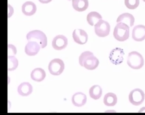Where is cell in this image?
Listing matches in <instances>:
<instances>
[{"label":"cell","instance_id":"6da1fadb","mask_svg":"<svg viewBox=\"0 0 145 115\" xmlns=\"http://www.w3.org/2000/svg\"><path fill=\"white\" fill-rule=\"evenodd\" d=\"M99 61L94 56L93 53L87 51L82 53L79 57V63L88 70H93L95 69L99 66Z\"/></svg>","mask_w":145,"mask_h":115},{"label":"cell","instance_id":"7a4b0ae2","mask_svg":"<svg viewBox=\"0 0 145 115\" xmlns=\"http://www.w3.org/2000/svg\"><path fill=\"white\" fill-rule=\"evenodd\" d=\"M130 27L123 23H118L115 27L113 35L115 39L120 42H123L129 39Z\"/></svg>","mask_w":145,"mask_h":115},{"label":"cell","instance_id":"3957f363","mask_svg":"<svg viewBox=\"0 0 145 115\" xmlns=\"http://www.w3.org/2000/svg\"><path fill=\"white\" fill-rule=\"evenodd\" d=\"M144 59L142 55L137 51L129 53L127 57V63L132 69H138L143 66Z\"/></svg>","mask_w":145,"mask_h":115},{"label":"cell","instance_id":"277c9868","mask_svg":"<svg viewBox=\"0 0 145 115\" xmlns=\"http://www.w3.org/2000/svg\"><path fill=\"white\" fill-rule=\"evenodd\" d=\"M27 41L37 42L42 48L47 45V38L44 32L39 30H34L29 32L26 35Z\"/></svg>","mask_w":145,"mask_h":115},{"label":"cell","instance_id":"5b68a950","mask_svg":"<svg viewBox=\"0 0 145 115\" xmlns=\"http://www.w3.org/2000/svg\"><path fill=\"white\" fill-rule=\"evenodd\" d=\"M145 97L143 91L139 88H136L130 92L129 95V100L133 105L138 106L143 103Z\"/></svg>","mask_w":145,"mask_h":115},{"label":"cell","instance_id":"8992f818","mask_svg":"<svg viewBox=\"0 0 145 115\" xmlns=\"http://www.w3.org/2000/svg\"><path fill=\"white\" fill-rule=\"evenodd\" d=\"M94 26L95 32L98 37H104L109 35L110 25L107 21L102 20H99Z\"/></svg>","mask_w":145,"mask_h":115},{"label":"cell","instance_id":"52a82bcc","mask_svg":"<svg viewBox=\"0 0 145 115\" xmlns=\"http://www.w3.org/2000/svg\"><path fill=\"white\" fill-rule=\"evenodd\" d=\"M65 68V64L61 59H54L49 63L48 69L50 73L54 75H59L62 73Z\"/></svg>","mask_w":145,"mask_h":115},{"label":"cell","instance_id":"ba28073f","mask_svg":"<svg viewBox=\"0 0 145 115\" xmlns=\"http://www.w3.org/2000/svg\"><path fill=\"white\" fill-rule=\"evenodd\" d=\"M124 54L123 49L120 48H116L110 52L109 59L113 64L117 65L123 63Z\"/></svg>","mask_w":145,"mask_h":115},{"label":"cell","instance_id":"9c48e42d","mask_svg":"<svg viewBox=\"0 0 145 115\" xmlns=\"http://www.w3.org/2000/svg\"><path fill=\"white\" fill-rule=\"evenodd\" d=\"M72 37L74 41L80 45L86 44L88 40L87 32L81 29H75L73 32Z\"/></svg>","mask_w":145,"mask_h":115},{"label":"cell","instance_id":"30bf717a","mask_svg":"<svg viewBox=\"0 0 145 115\" xmlns=\"http://www.w3.org/2000/svg\"><path fill=\"white\" fill-rule=\"evenodd\" d=\"M67 38L63 35H58L54 38L52 41L53 48L56 50H61L67 46Z\"/></svg>","mask_w":145,"mask_h":115},{"label":"cell","instance_id":"8fae6325","mask_svg":"<svg viewBox=\"0 0 145 115\" xmlns=\"http://www.w3.org/2000/svg\"><path fill=\"white\" fill-rule=\"evenodd\" d=\"M132 36L135 41L141 42L145 39V26L140 25L135 26L133 30Z\"/></svg>","mask_w":145,"mask_h":115},{"label":"cell","instance_id":"7c38bea8","mask_svg":"<svg viewBox=\"0 0 145 115\" xmlns=\"http://www.w3.org/2000/svg\"><path fill=\"white\" fill-rule=\"evenodd\" d=\"M41 48L40 45L37 42H29L25 47V51L26 54L29 56H35L39 52Z\"/></svg>","mask_w":145,"mask_h":115},{"label":"cell","instance_id":"4fadbf2b","mask_svg":"<svg viewBox=\"0 0 145 115\" xmlns=\"http://www.w3.org/2000/svg\"><path fill=\"white\" fill-rule=\"evenodd\" d=\"M87 101L86 95L81 92H78L73 95L72 101L73 105L77 107H81L86 104Z\"/></svg>","mask_w":145,"mask_h":115},{"label":"cell","instance_id":"5bb4252c","mask_svg":"<svg viewBox=\"0 0 145 115\" xmlns=\"http://www.w3.org/2000/svg\"><path fill=\"white\" fill-rule=\"evenodd\" d=\"M37 7L33 2L27 1L22 6V12L26 16H31L34 15L37 11Z\"/></svg>","mask_w":145,"mask_h":115},{"label":"cell","instance_id":"9a60e30c","mask_svg":"<svg viewBox=\"0 0 145 115\" xmlns=\"http://www.w3.org/2000/svg\"><path fill=\"white\" fill-rule=\"evenodd\" d=\"M135 18L132 14L128 13H125L121 14L118 17L117 22H122L125 24L129 26L132 27L134 25Z\"/></svg>","mask_w":145,"mask_h":115},{"label":"cell","instance_id":"2e32d148","mask_svg":"<svg viewBox=\"0 0 145 115\" xmlns=\"http://www.w3.org/2000/svg\"><path fill=\"white\" fill-rule=\"evenodd\" d=\"M33 91L32 85L28 82H24L19 86L18 91L20 95L27 96L30 95Z\"/></svg>","mask_w":145,"mask_h":115},{"label":"cell","instance_id":"e0dca14e","mask_svg":"<svg viewBox=\"0 0 145 115\" xmlns=\"http://www.w3.org/2000/svg\"><path fill=\"white\" fill-rule=\"evenodd\" d=\"M31 78L33 81L41 82L45 79L46 73L44 69L41 68H37L32 71L31 73Z\"/></svg>","mask_w":145,"mask_h":115},{"label":"cell","instance_id":"ac0fdd59","mask_svg":"<svg viewBox=\"0 0 145 115\" xmlns=\"http://www.w3.org/2000/svg\"><path fill=\"white\" fill-rule=\"evenodd\" d=\"M72 5L75 10L79 12H83L88 8V0H72Z\"/></svg>","mask_w":145,"mask_h":115},{"label":"cell","instance_id":"d6986e66","mask_svg":"<svg viewBox=\"0 0 145 115\" xmlns=\"http://www.w3.org/2000/svg\"><path fill=\"white\" fill-rule=\"evenodd\" d=\"M117 96L114 93H109L104 96V103L106 106H114L117 104Z\"/></svg>","mask_w":145,"mask_h":115},{"label":"cell","instance_id":"ffe728a7","mask_svg":"<svg viewBox=\"0 0 145 115\" xmlns=\"http://www.w3.org/2000/svg\"><path fill=\"white\" fill-rule=\"evenodd\" d=\"M102 19V16L99 13L96 12H91L89 13L87 16V21L89 24L93 26L95 25L99 20Z\"/></svg>","mask_w":145,"mask_h":115},{"label":"cell","instance_id":"44dd1931","mask_svg":"<svg viewBox=\"0 0 145 115\" xmlns=\"http://www.w3.org/2000/svg\"><path fill=\"white\" fill-rule=\"evenodd\" d=\"M102 94V89L99 85H94L92 86L89 90L90 96L95 100L100 99Z\"/></svg>","mask_w":145,"mask_h":115},{"label":"cell","instance_id":"7402d4cb","mask_svg":"<svg viewBox=\"0 0 145 115\" xmlns=\"http://www.w3.org/2000/svg\"><path fill=\"white\" fill-rule=\"evenodd\" d=\"M8 68L9 71L16 69L18 65V61L14 56H8Z\"/></svg>","mask_w":145,"mask_h":115},{"label":"cell","instance_id":"603a6c76","mask_svg":"<svg viewBox=\"0 0 145 115\" xmlns=\"http://www.w3.org/2000/svg\"><path fill=\"white\" fill-rule=\"evenodd\" d=\"M126 7L130 9H136L140 4V0H125Z\"/></svg>","mask_w":145,"mask_h":115},{"label":"cell","instance_id":"cb8c5ba5","mask_svg":"<svg viewBox=\"0 0 145 115\" xmlns=\"http://www.w3.org/2000/svg\"><path fill=\"white\" fill-rule=\"evenodd\" d=\"M17 50L15 46L9 44L8 45V56H14L16 54Z\"/></svg>","mask_w":145,"mask_h":115},{"label":"cell","instance_id":"d4e9b609","mask_svg":"<svg viewBox=\"0 0 145 115\" xmlns=\"http://www.w3.org/2000/svg\"><path fill=\"white\" fill-rule=\"evenodd\" d=\"M39 1L43 4H47L51 2L52 0H39Z\"/></svg>","mask_w":145,"mask_h":115},{"label":"cell","instance_id":"484cf974","mask_svg":"<svg viewBox=\"0 0 145 115\" xmlns=\"http://www.w3.org/2000/svg\"><path fill=\"white\" fill-rule=\"evenodd\" d=\"M139 112H145V107L142 108L140 110V111H139Z\"/></svg>","mask_w":145,"mask_h":115},{"label":"cell","instance_id":"4316f807","mask_svg":"<svg viewBox=\"0 0 145 115\" xmlns=\"http://www.w3.org/2000/svg\"><path fill=\"white\" fill-rule=\"evenodd\" d=\"M144 1V2H145V0H142Z\"/></svg>","mask_w":145,"mask_h":115},{"label":"cell","instance_id":"83f0119b","mask_svg":"<svg viewBox=\"0 0 145 115\" xmlns=\"http://www.w3.org/2000/svg\"><path fill=\"white\" fill-rule=\"evenodd\" d=\"M69 1H71V0H69Z\"/></svg>","mask_w":145,"mask_h":115}]
</instances>
